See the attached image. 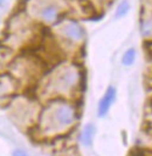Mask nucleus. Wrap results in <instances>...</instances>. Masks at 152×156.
Here are the masks:
<instances>
[{
	"label": "nucleus",
	"instance_id": "obj_10",
	"mask_svg": "<svg viewBox=\"0 0 152 156\" xmlns=\"http://www.w3.org/2000/svg\"><path fill=\"white\" fill-rule=\"evenodd\" d=\"M130 11H131V2L129 0H121L115 8L114 19L115 20H121L129 14Z\"/></svg>",
	"mask_w": 152,
	"mask_h": 156
},
{
	"label": "nucleus",
	"instance_id": "obj_1",
	"mask_svg": "<svg viewBox=\"0 0 152 156\" xmlns=\"http://www.w3.org/2000/svg\"><path fill=\"white\" fill-rule=\"evenodd\" d=\"M80 119L77 100L54 98L46 100L32 132L38 140L64 137L76 127Z\"/></svg>",
	"mask_w": 152,
	"mask_h": 156
},
{
	"label": "nucleus",
	"instance_id": "obj_6",
	"mask_svg": "<svg viewBox=\"0 0 152 156\" xmlns=\"http://www.w3.org/2000/svg\"><path fill=\"white\" fill-rule=\"evenodd\" d=\"M50 28H53V37L59 48H81L87 38L83 25L74 18L64 16Z\"/></svg>",
	"mask_w": 152,
	"mask_h": 156
},
{
	"label": "nucleus",
	"instance_id": "obj_12",
	"mask_svg": "<svg viewBox=\"0 0 152 156\" xmlns=\"http://www.w3.org/2000/svg\"><path fill=\"white\" fill-rule=\"evenodd\" d=\"M12 156H29L25 150H22V149H14L13 150V153H12Z\"/></svg>",
	"mask_w": 152,
	"mask_h": 156
},
{
	"label": "nucleus",
	"instance_id": "obj_3",
	"mask_svg": "<svg viewBox=\"0 0 152 156\" xmlns=\"http://www.w3.org/2000/svg\"><path fill=\"white\" fill-rule=\"evenodd\" d=\"M42 103L36 95L16 93L7 99L6 109L11 120L19 128L30 132L38 121Z\"/></svg>",
	"mask_w": 152,
	"mask_h": 156
},
{
	"label": "nucleus",
	"instance_id": "obj_4",
	"mask_svg": "<svg viewBox=\"0 0 152 156\" xmlns=\"http://www.w3.org/2000/svg\"><path fill=\"white\" fill-rule=\"evenodd\" d=\"M6 72L20 83L21 88L25 86H36L39 80L45 74L43 61L35 56L26 53L15 54L7 63Z\"/></svg>",
	"mask_w": 152,
	"mask_h": 156
},
{
	"label": "nucleus",
	"instance_id": "obj_13",
	"mask_svg": "<svg viewBox=\"0 0 152 156\" xmlns=\"http://www.w3.org/2000/svg\"><path fill=\"white\" fill-rule=\"evenodd\" d=\"M8 0H0V9H4V8L7 6Z\"/></svg>",
	"mask_w": 152,
	"mask_h": 156
},
{
	"label": "nucleus",
	"instance_id": "obj_11",
	"mask_svg": "<svg viewBox=\"0 0 152 156\" xmlns=\"http://www.w3.org/2000/svg\"><path fill=\"white\" fill-rule=\"evenodd\" d=\"M137 60V49L135 47H129L122 55L121 62L124 67H131Z\"/></svg>",
	"mask_w": 152,
	"mask_h": 156
},
{
	"label": "nucleus",
	"instance_id": "obj_9",
	"mask_svg": "<svg viewBox=\"0 0 152 156\" xmlns=\"http://www.w3.org/2000/svg\"><path fill=\"white\" fill-rule=\"evenodd\" d=\"M95 134H96V126L94 123L89 122V123L84 125L81 133H80V142H81V144L84 146V147H91V144L94 142Z\"/></svg>",
	"mask_w": 152,
	"mask_h": 156
},
{
	"label": "nucleus",
	"instance_id": "obj_5",
	"mask_svg": "<svg viewBox=\"0 0 152 156\" xmlns=\"http://www.w3.org/2000/svg\"><path fill=\"white\" fill-rule=\"evenodd\" d=\"M23 9L39 26L49 28L64 18L67 11L60 0H28Z\"/></svg>",
	"mask_w": 152,
	"mask_h": 156
},
{
	"label": "nucleus",
	"instance_id": "obj_2",
	"mask_svg": "<svg viewBox=\"0 0 152 156\" xmlns=\"http://www.w3.org/2000/svg\"><path fill=\"white\" fill-rule=\"evenodd\" d=\"M84 86V72L82 66L75 61L60 60L45 72L39 80L36 88L46 100L63 98L77 100V95Z\"/></svg>",
	"mask_w": 152,
	"mask_h": 156
},
{
	"label": "nucleus",
	"instance_id": "obj_8",
	"mask_svg": "<svg viewBox=\"0 0 152 156\" xmlns=\"http://www.w3.org/2000/svg\"><path fill=\"white\" fill-rule=\"evenodd\" d=\"M117 99V89L115 86H110L105 89L103 96L99 99L97 105V116L99 119H104L108 116L111 107L114 106L115 101Z\"/></svg>",
	"mask_w": 152,
	"mask_h": 156
},
{
	"label": "nucleus",
	"instance_id": "obj_14",
	"mask_svg": "<svg viewBox=\"0 0 152 156\" xmlns=\"http://www.w3.org/2000/svg\"><path fill=\"white\" fill-rule=\"evenodd\" d=\"M0 23H1V16H0Z\"/></svg>",
	"mask_w": 152,
	"mask_h": 156
},
{
	"label": "nucleus",
	"instance_id": "obj_7",
	"mask_svg": "<svg viewBox=\"0 0 152 156\" xmlns=\"http://www.w3.org/2000/svg\"><path fill=\"white\" fill-rule=\"evenodd\" d=\"M20 83L8 72L2 70L0 73V96L9 99L16 93H20Z\"/></svg>",
	"mask_w": 152,
	"mask_h": 156
}]
</instances>
